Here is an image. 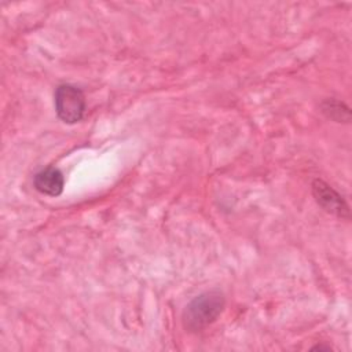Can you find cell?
Here are the masks:
<instances>
[{
    "label": "cell",
    "instance_id": "6da1fadb",
    "mask_svg": "<svg viewBox=\"0 0 352 352\" xmlns=\"http://www.w3.org/2000/svg\"><path fill=\"white\" fill-rule=\"evenodd\" d=\"M226 305L224 294L217 290H208L191 300L183 312V326L190 331H198L212 324L223 312Z\"/></svg>",
    "mask_w": 352,
    "mask_h": 352
},
{
    "label": "cell",
    "instance_id": "7a4b0ae2",
    "mask_svg": "<svg viewBox=\"0 0 352 352\" xmlns=\"http://www.w3.org/2000/svg\"><path fill=\"white\" fill-rule=\"evenodd\" d=\"M55 111L66 124H76L82 120L85 113V98L80 88L72 84H62L54 95Z\"/></svg>",
    "mask_w": 352,
    "mask_h": 352
},
{
    "label": "cell",
    "instance_id": "3957f363",
    "mask_svg": "<svg viewBox=\"0 0 352 352\" xmlns=\"http://www.w3.org/2000/svg\"><path fill=\"white\" fill-rule=\"evenodd\" d=\"M312 194L315 201L329 213H333L338 217H349V208L345 199L326 182L315 179L312 183Z\"/></svg>",
    "mask_w": 352,
    "mask_h": 352
},
{
    "label": "cell",
    "instance_id": "277c9868",
    "mask_svg": "<svg viewBox=\"0 0 352 352\" xmlns=\"http://www.w3.org/2000/svg\"><path fill=\"white\" fill-rule=\"evenodd\" d=\"M33 184L38 192L48 197H58L63 191L65 177L58 168L48 166L34 175Z\"/></svg>",
    "mask_w": 352,
    "mask_h": 352
},
{
    "label": "cell",
    "instance_id": "5b68a950",
    "mask_svg": "<svg viewBox=\"0 0 352 352\" xmlns=\"http://www.w3.org/2000/svg\"><path fill=\"white\" fill-rule=\"evenodd\" d=\"M322 111L331 120H336L337 122L345 121L348 122L351 118V113L349 109L338 100H333V99H327L322 103Z\"/></svg>",
    "mask_w": 352,
    "mask_h": 352
}]
</instances>
